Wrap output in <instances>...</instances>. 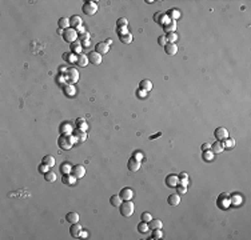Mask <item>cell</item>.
Wrapping results in <instances>:
<instances>
[{"instance_id": "836d02e7", "label": "cell", "mask_w": 251, "mask_h": 240, "mask_svg": "<svg viewBox=\"0 0 251 240\" xmlns=\"http://www.w3.org/2000/svg\"><path fill=\"white\" fill-rule=\"evenodd\" d=\"M44 179L48 183H54V182H56V174H54L52 171H48L47 174H44Z\"/></svg>"}, {"instance_id": "3957f363", "label": "cell", "mask_w": 251, "mask_h": 240, "mask_svg": "<svg viewBox=\"0 0 251 240\" xmlns=\"http://www.w3.org/2000/svg\"><path fill=\"white\" fill-rule=\"evenodd\" d=\"M82 10L86 15L92 16V15H95L96 11H97V4H96V2H86L83 4Z\"/></svg>"}, {"instance_id": "d6a6232c", "label": "cell", "mask_w": 251, "mask_h": 240, "mask_svg": "<svg viewBox=\"0 0 251 240\" xmlns=\"http://www.w3.org/2000/svg\"><path fill=\"white\" fill-rule=\"evenodd\" d=\"M242 201H243V199H242L240 195H232V196H230V203H231L232 205H240Z\"/></svg>"}, {"instance_id": "9c48e42d", "label": "cell", "mask_w": 251, "mask_h": 240, "mask_svg": "<svg viewBox=\"0 0 251 240\" xmlns=\"http://www.w3.org/2000/svg\"><path fill=\"white\" fill-rule=\"evenodd\" d=\"M83 231V227L78 224V223H75V224H71V228H70V234L72 238L75 239H79L80 238V232Z\"/></svg>"}, {"instance_id": "484cf974", "label": "cell", "mask_w": 251, "mask_h": 240, "mask_svg": "<svg viewBox=\"0 0 251 240\" xmlns=\"http://www.w3.org/2000/svg\"><path fill=\"white\" fill-rule=\"evenodd\" d=\"M119 40H120L123 44H130L131 41H132V35H131L130 32L122 33V35H119Z\"/></svg>"}, {"instance_id": "74e56055", "label": "cell", "mask_w": 251, "mask_h": 240, "mask_svg": "<svg viewBox=\"0 0 251 240\" xmlns=\"http://www.w3.org/2000/svg\"><path fill=\"white\" fill-rule=\"evenodd\" d=\"M167 16L168 18H171L172 20H176L178 18H180V12L178 10H171V11L167 12Z\"/></svg>"}, {"instance_id": "30bf717a", "label": "cell", "mask_w": 251, "mask_h": 240, "mask_svg": "<svg viewBox=\"0 0 251 240\" xmlns=\"http://www.w3.org/2000/svg\"><path fill=\"white\" fill-rule=\"evenodd\" d=\"M215 137L218 139V140H220V141L226 140V139L228 137V131L226 128H223V127H218L215 129Z\"/></svg>"}, {"instance_id": "db71d44e", "label": "cell", "mask_w": 251, "mask_h": 240, "mask_svg": "<svg viewBox=\"0 0 251 240\" xmlns=\"http://www.w3.org/2000/svg\"><path fill=\"white\" fill-rule=\"evenodd\" d=\"M132 158H135V159H136V160H139V162H140V160H142V159H143V155H142V154H140V152H135Z\"/></svg>"}, {"instance_id": "c3c4849f", "label": "cell", "mask_w": 251, "mask_h": 240, "mask_svg": "<svg viewBox=\"0 0 251 240\" xmlns=\"http://www.w3.org/2000/svg\"><path fill=\"white\" fill-rule=\"evenodd\" d=\"M158 43H159V45H164L167 44V39H166V36L164 35H162V36H159V39H158Z\"/></svg>"}, {"instance_id": "2e32d148", "label": "cell", "mask_w": 251, "mask_h": 240, "mask_svg": "<svg viewBox=\"0 0 251 240\" xmlns=\"http://www.w3.org/2000/svg\"><path fill=\"white\" fill-rule=\"evenodd\" d=\"M164 52L168 56H174V55L178 53V45L175 43H167L164 45Z\"/></svg>"}, {"instance_id": "83f0119b", "label": "cell", "mask_w": 251, "mask_h": 240, "mask_svg": "<svg viewBox=\"0 0 251 240\" xmlns=\"http://www.w3.org/2000/svg\"><path fill=\"white\" fill-rule=\"evenodd\" d=\"M75 182H76V178L72 176L71 174L63 176V183H64L66 186H72V184H75Z\"/></svg>"}, {"instance_id": "91938a15", "label": "cell", "mask_w": 251, "mask_h": 240, "mask_svg": "<svg viewBox=\"0 0 251 240\" xmlns=\"http://www.w3.org/2000/svg\"><path fill=\"white\" fill-rule=\"evenodd\" d=\"M106 43H107V44H108V45H110V44H111V43H112V40H111V39H108V40H107V41H106Z\"/></svg>"}, {"instance_id": "8fae6325", "label": "cell", "mask_w": 251, "mask_h": 240, "mask_svg": "<svg viewBox=\"0 0 251 240\" xmlns=\"http://www.w3.org/2000/svg\"><path fill=\"white\" fill-rule=\"evenodd\" d=\"M72 136L76 139V141H86L87 140V132L82 131V129H79V128H76L72 131Z\"/></svg>"}, {"instance_id": "b9f144b4", "label": "cell", "mask_w": 251, "mask_h": 240, "mask_svg": "<svg viewBox=\"0 0 251 240\" xmlns=\"http://www.w3.org/2000/svg\"><path fill=\"white\" fill-rule=\"evenodd\" d=\"M154 232H152V238L151 239H162L163 238V232H162V229H152Z\"/></svg>"}, {"instance_id": "681fc988", "label": "cell", "mask_w": 251, "mask_h": 240, "mask_svg": "<svg viewBox=\"0 0 251 240\" xmlns=\"http://www.w3.org/2000/svg\"><path fill=\"white\" fill-rule=\"evenodd\" d=\"M154 20H155L156 23H158V22L162 23V24L164 23V22H163V15H162V14H156V15L154 16Z\"/></svg>"}, {"instance_id": "5b68a950", "label": "cell", "mask_w": 251, "mask_h": 240, "mask_svg": "<svg viewBox=\"0 0 251 240\" xmlns=\"http://www.w3.org/2000/svg\"><path fill=\"white\" fill-rule=\"evenodd\" d=\"M71 175L75 176L76 179H82L84 175H86V168L80 164H76V166L72 167V171H71Z\"/></svg>"}, {"instance_id": "4316f807", "label": "cell", "mask_w": 251, "mask_h": 240, "mask_svg": "<svg viewBox=\"0 0 251 240\" xmlns=\"http://www.w3.org/2000/svg\"><path fill=\"white\" fill-rule=\"evenodd\" d=\"M41 163L45 164L48 168H52L55 166V158L51 156V155H47V156L43 158V160H41Z\"/></svg>"}, {"instance_id": "6da1fadb", "label": "cell", "mask_w": 251, "mask_h": 240, "mask_svg": "<svg viewBox=\"0 0 251 240\" xmlns=\"http://www.w3.org/2000/svg\"><path fill=\"white\" fill-rule=\"evenodd\" d=\"M119 211H120L122 216L130 217V216H132V213L135 211V205L131 200H123V203L119 205Z\"/></svg>"}, {"instance_id": "ba28073f", "label": "cell", "mask_w": 251, "mask_h": 240, "mask_svg": "<svg viewBox=\"0 0 251 240\" xmlns=\"http://www.w3.org/2000/svg\"><path fill=\"white\" fill-rule=\"evenodd\" d=\"M231 204L230 203V195L228 193H222V195L219 196V199H218V207L219 208H228V205Z\"/></svg>"}, {"instance_id": "cb8c5ba5", "label": "cell", "mask_w": 251, "mask_h": 240, "mask_svg": "<svg viewBox=\"0 0 251 240\" xmlns=\"http://www.w3.org/2000/svg\"><path fill=\"white\" fill-rule=\"evenodd\" d=\"M148 225H150V229H162V227H163V223L159 219H151V221L148 223Z\"/></svg>"}, {"instance_id": "bcb514c9", "label": "cell", "mask_w": 251, "mask_h": 240, "mask_svg": "<svg viewBox=\"0 0 251 240\" xmlns=\"http://www.w3.org/2000/svg\"><path fill=\"white\" fill-rule=\"evenodd\" d=\"M176 191H178V193H179V195H184V193L187 192V187L180 186V184H179V186L176 187Z\"/></svg>"}, {"instance_id": "5bb4252c", "label": "cell", "mask_w": 251, "mask_h": 240, "mask_svg": "<svg viewBox=\"0 0 251 240\" xmlns=\"http://www.w3.org/2000/svg\"><path fill=\"white\" fill-rule=\"evenodd\" d=\"M108 51H110V45L106 41H102V43H97L95 45V52L100 53V55H106Z\"/></svg>"}, {"instance_id": "11a10c76", "label": "cell", "mask_w": 251, "mask_h": 240, "mask_svg": "<svg viewBox=\"0 0 251 240\" xmlns=\"http://www.w3.org/2000/svg\"><path fill=\"white\" fill-rule=\"evenodd\" d=\"M178 178H179V179H188V175H187L186 172H180Z\"/></svg>"}, {"instance_id": "680465c9", "label": "cell", "mask_w": 251, "mask_h": 240, "mask_svg": "<svg viewBox=\"0 0 251 240\" xmlns=\"http://www.w3.org/2000/svg\"><path fill=\"white\" fill-rule=\"evenodd\" d=\"M144 94H147V92H144V91H142V90H139V92H138V95L140 96V98H143Z\"/></svg>"}, {"instance_id": "603a6c76", "label": "cell", "mask_w": 251, "mask_h": 240, "mask_svg": "<svg viewBox=\"0 0 251 240\" xmlns=\"http://www.w3.org/2000/svg\"><path fill=\"white\" fill-rule=\"evenodd\" d=\"M71 171H72V164L70 162H66V163H63L62 166H60V172L63 174V176H64V175H70Z\"/></svg>"}, {"instance_id": "d6986e66", "label": "cell", "mask_w": 251, "mask_h": 240, "mask_svg": "<svg viewBox=\"0 0 251 240\" xmlns=\"http://www.w3.org/2000/svg\"><path fill=\"white\" fill-rule=\"evenodd\" d=\"M70 24H71V28H74V29L79 28V27L83 24L82 18H80V16H78V15H74V16H72V18L70 19Z\"/></svg>"}, {"instance_id": "f35d334b", "label": "cell", "mask_w": 251, "mask_h": 240, "mask_svg": "<svg viewBox=\"0 0 251 240\" xmlns=\"http://www.w3.org/2000/svg\"><path fill=\"white\" fill-rule=\"evenodd\" d=\"M63 56H64V59H66L67 61H71V63H74V61L76 63V60H78V56H76L74 52H71V53H64Z\"/></svg>"}, {"instance_id": "52a82bcc", "label": "cell", "mask_w": 251, "mask_h": 240, "mask_svg": "<svg viewBox=\"0 0 251 240\" xmlns=\"http://www.w3.org/2000/svg\"><path fill=\"white\" fill-rule=\"evenodd\" d=\"M66 79L68 80L71 84L76 83V82L79 80V72H78V69H76V68H70V69H67Z\"/></svg>"}, {"instance_id": "7dc6e473", "label": "cell", "mask_w": 251, "mask_h": 240, "mask_svg": "<svg viewBox=\"0 0 251 240\" xmlns=\"http://www.w3.org/2000/svg\"><path fill=\"white\" fill-rule=\"evenodd\" d=\"M39 172H40V174H47V172H48V167H47L45 166V164H43V163H41L40 164V166H39Z\"/></svg>"}, {"instance_id": "f1b7e54d", "label": "cell", "mask_w": 251, "mask_h": 240, "mask_svg": "<svg viewBox=\"0 0 251 240\" xmlns=\"http://www.w3.org/2000/svg\"><path fill=\"white\" fill-rule=\"evenodd\" d=\"M75 123H76V125H78V128L82 129V131H87V129H88V125H87L86 120H84L83 117H79V119H76Z\"/></svg>"}, {"instance_id": "7c38bea8", "label": "cell", "mask_w": 251, "mask_h": 240, "mask_svg": "<svg viewBox=\"0 0 251 240\" xmlns=\"http://www.w3.org/2000/svg\"><path fill=\"white\" fill-rule=\"evenodd\" d=\"M166 184L171 188H176L179 186V178H178L176 175H168L167 178H166Z\"/></svg>"}, {"instance_id": "ee69618b", "label": "cell", "mask_w": 251, "mask_h": 240, "mask_svg": "<svg viewBox=\"0 0 251 240\" xmlns=\"http://www.w3.org/2000/svg\"><path fill=\"white\" fill-rule=\"evenodd\" d=\"M64 92H66V94L67 95H74L75 94V87L74 86H66L64 87Z\"/></svg>"}, {"instance_id": "9f6ffc18", "label": "cell", "mask_w": 251, "mask_h": 240, "mask_svg": "<svg viewBox=\"0 0 251 240\" xmlns=\"http://www.w3.org/2000/svg\"><path fill=\"white\" fill-rule=\"evenodd\" d=\"M82 47H90V41H88V40L82 41Z\"/></svg>"}, {"instance_id": "f907efd6", "label": "cell", "mask_w": 251, "mask_h": 240, "mask_svg": "<svg viewBox=\"0 0 251 240\" xmlns=\"http://www.w3.org/2000/svg\"><path fill=\"white\" fill-rule=\"evenodd\" d=\"M80 39H82V41H86V40L90 39V35H88V32L82 33V35H80Z\"/></svg>"}, {"instance_id": "277c9868", "label": "cell", "mask_w": 251, "mask_h": 240, "mask_svg": "<svg viewBox=\"0 0 251 240\" xmlns=\"http://www.w3.org/2000/svg\"><path fill=\"white\" fill-rule=\"evenodd\" d=\"M63 39H64L67 43H75L76 39H78V32H76V29L74 28H68V29H64V32H63Z\"/></svg>"}, {"instance_id": "1f68e13d", "label": "cell", "mask_w": 251, "mask_h": 240, "mask_svg": "<svg viewBox=\"0 0 251 240\" xmlns=\"http://www.w3.org/2000/svg\"><path fill=\"white\" fill-rule=\"evenodd\" d=\"M110 203H111V205H114V207H119V205L123 203V200L119 195H114V196H111V199H110Z\"/></svg>"}, {"instance_id": "8d00e7d4", "label": "cell", "mask_w": 251, "mask_h": 240, "mask_svg": "<svg viewBox=\"0 0 251 240\" xmlns=\"http://www.w3.org/2000/svg\"><path fill=\"white\" fill-rule=\"evenodd\" d=\"M163 27H164V31H166V32H168V33H171V32H174V31H175V28H176L175 20H172V22H171V23H170V24H168V26H167V24H163Z\"/></svg>"}, {"instance_id": "44dd1931", "label": "cell", "mask_w": 251, "mask_h": 240, "mask_svg": "<svg viewBox=\"0 0 251 240\" xmlns=\"http://www.w3.org/2000/svg\"><path fill=\"white\" fill-rule=\"evenodd\" d=\"M223 149H224V145H223V141H215L214 144L211 145V151L214 154H222L223 152Z\"/></svg>"}, {"instance_id": "7402d4cb", "label": "cell", "mask_w": 251, "mask_h": 240, "mask_svg": "<svg viewBox=\"0 0 251 240\" xmlns=\"http://www.w3.org/2000/svg\"><path fill=\"white\" fill-rule=\"evenodd\" d=\"M66 220L70 223V224H75V223L79 221V213L78 212H68L66 216Z\"/></svg>"}, {"instance_id": "ffe728a7", "label": "cell", "mask_w": 251, "mask_h": 240, "mask_svg": "<svg viewBox=\"0 0 251 240\" xmlns=\"http://www.w3.org/2000/svg\"><path fill=\"white\" fill-rule=\"evenodd\" d=\"M88 55H84V53H79L78 55V60H76V64L79 67H87L88 64Z\"/></svg>"}, {"instance_id": "60d3db41", "label": "cell", "mask_w": 251, "mask_h": 240, "mask_svg": "<svg viewBox=\"0 0 251 240\" xmlns=\"http://www.w3.org/2000/svg\"><path fill=\"white\" fill-rule=\"evenodd\" d=\"M223 145L224 148H232L235 145V140L234 139H226V141H223Z\"/></svg>"}, {"instance_id": "d4e9b609", "label": "cell", "mask_w": 251, "mask_h": 240, "mask_svg": "<svg viewBox=\"0 0 251 240\" xmlns=\"http://www.w3.org/2000/svg\"><path fill=\"white\" fill-rule=\"evenodd\" d=\"M58 26L60 29H68L71 28V24H70V19L68 18H60L58 22Z\"/></svg>"}, {"instance_id": "f6af8a7d", "label": "cell", "mask_w": 251, "mask_h": 240, "mask_svg": "<svg viewBox=\"0 0 251 240\" xmlns=\"http://www.w3.org/2000/svg\"><path fill=\"white\" fill-rule=\"evenodd\" d=\"M80 49H82V44H79V43H74L71 45V51L72 52H80Z\"/></svg>"}, {"instance_id": "7a4b0ae2", "label": "cell", "mask_w": 251, "mask_h": 240, "mask_svg": "<svg viewBox=\"0 0 251 240\" xmlns=\"http://www.w3.org/2000/svg\"><path fill=\"white\" fill-rule=\"evenodd\" d=\"M75 141H76V139L74 136H71V135H62L58 140V144L62 149L68 151L72 148V145L75 144Z\"/></svg>"}, {"instance_id": "e0dca14e", "label": "cell", "mask_w": 251, "mask_h": 240, "mask_svg": "<svg viewBox=\"0 0 251 240\" xmlns=\"http://www.w3.org/2000/svg\"><path fill=\"white\" fill-rule=\"evenodd\" d=\"M167 201H168L170 205L176 207V205H179V203H180V195H179V193H172V195L168 196Z\"/></svg>"}, {"instance_id": "7bdbcfd3", "label": "cell", "mask_w": 251, "mask_h": 240, "mask_svg": "<svg viewBox=\"0 0 251 240\" xmlns=\"http://www.w3.org/2000/svg\"><path fill=\"white\" fill-rule=\"evenodd\" d=\"M140 217H142V221H146V223H150L151 219H152V216H151L150 212H143Z\"/></svg>"}, {"instance_id": "9a60e30c", "label": "cell", "mask_w": 251, "mask_h": 240, "mask_svg": "<svg viewBox=\"0 0 251 240\" xmlns=\"http://www.w3.org/2000/svg\"><path fill=\"white\" fill-rule=\"evenodd\" d=\"M127 167H128V170L131 172H136V171L140 170V162L136 160L135 158H131L128 160V163H127Z\"/></svg>"}, {"instance_id": "8992f818", "label": "cell", "mask_w": 251, "mask_h": 240, "mask_svg": "<svg viewBox=\"0 0 251 240\" xmlns=\"http://www.w3.org/2000/svg\"><path fill=\"white\" fill-rule=\"evenodd\" d=\"M88 61H90L91 64H93V65H100L102 61H103V57H102L100 53L92 51V52L88 53Z\"/></svg>"}, {"instance_id": "ac0fdd59", "label": "cell", "mask_w": 251, "mask_h": 240, "mask_svg": "<svg viewBox=\"0 0 251 240\" xmlns=\"http://www.w3.org/2000/svg\"><path fill=\"white\" fill-rule=\"evenodd\" d=\"M139 90H142L144 92H150L152 90V83H151V80H148V79H144L140 82L139 84Z\"/></svg>"}, {"instance_id": "d590c367", "label": "cell", "mask_w": 251, "mask_h": 240, "mask_svg": "<svg viewBox=\"0 0 251 240\" xmlns=\"http://www.w3.org/2000/svg\"><path fill=\"white\" fill-rule=\"evenodd\" d=\"M214 152H212L211 149H207V151H203V160H206V162H211L212 159H214Z\"/></svg>"}, {"instance_id": "f546056e", "label": "cell", "mask_w": 251, "mask_h": 240, "mask_svg": "<svg viewBox=\"0 0 251 240\" xmlns=\"http://www.w3.org/2000/svg\"><path fill=\"white\" fill-rule=\"evenodd\" d=\"M138 231L140 234H147L148 231H150V225H148V223L146 221H140L138 224Z\"/></svg>"}, {"instance_id": "816d5d0a", "label": "cell", "mask_w": 251, "mask_h": 240, "mask_svg": "<svg viewBox=\"0 0 251 240\" xmlns=\"http://www.w3.org/2000/svg\"><path fill=\"white\" fill-rule=\"evenodd\" d=\"M207 149H211V144L210 143H203L202 144V151H207Z\"/></svg>"}, {"instance_id": "4fadbf2b", "label": "cell", "mask_w": 251, "mask_h": 240, "mask_svg": "<svg viewBox=\"0 0 251 240\" xmlns=\"http://www.w3.org/2000/svg\"><path fill=\"white\" fill-rule=\"evenodd\" d=\"M119 196L122 197V200H131L134 197V191L130 187H126V188H123L120 191Z\"/></svg>"}, {"instance_id": "f5cc1de1", "label": "cell", "mask_w": 251, "mask_h": 240, "mask_svg": "<svg viewBox=\"0 0 251 240\" xmlns=\"http://www.w3.org/2000/svg\"><path fill=\"white\" fill-rule=\"evenodd\" d=\"M179 184H180V186L187 187V186H188V179H179Z\"/></svg>"}, {"instance_id": "6f0895ef", "label": "cell", "mask_w": 251, "mask_h": 240, "mask_svg": "<svg viewBox=\"0 0 251 240\" xmlns=\"http://www.w3.org/2000/svg\"><path fill=\"white\" fill-rule=\"evenodd\" d=\"M80 238H87V232H86V231H82V232H80Z\"/></svg>"}, {"instance_id": "e575fe53", "label": "cell", "mask_w": 251, "mask_h": 240, "mask_svg": "<svg viewBox=\"0 0 251 240\" xmlns=\"http://www.w3.org/2000/svg\"><path fill=\"white\" fill-rule=\"evenodd\" d=\"M127 26H128V20H127L126 18H120V19H118V22H116V27H118V29H120V28H127Z\"/></svg>"}, {"instance_id": "ab89813d", "label": "cell", "mask_w": 251, "mask_h": 240, "mask_svg": "<svg viewBox=\"0 0 251 240\" xmlns=\"http://www.w3.org/2000/svg\"><path fill=\"white\" fill-rule=\"evenodd\" d=\"M166 39H167V43H175V41L178 40V35L175 32H171V33H168V35L166 36Z\"/></svg>"}, {"instance_id": "4dcf8cb0", "label": "cell", "mask_w": 251, "mask_h": 240, "mask_svg": "<svg viewBox=\"0 0 251 240\" xmlns=\"http://www.w3.org/2000/svg\"><path fill=\"white\" fill-rule=\"evenodd\" d=\"M72 127L70 125V123H63L62 125H60V132L63 133V135H70V133H72Z\"/></svg>"}]
</instances>
